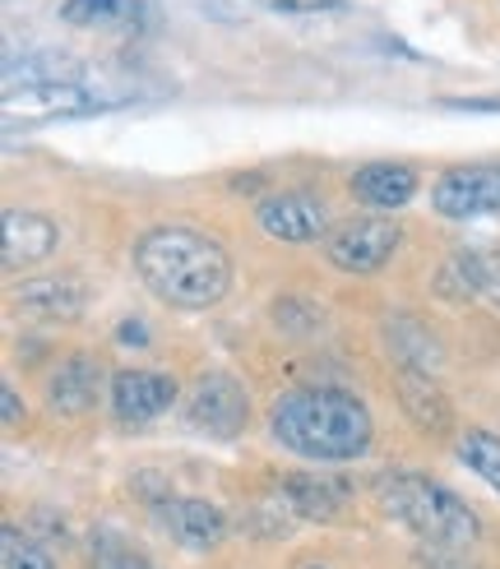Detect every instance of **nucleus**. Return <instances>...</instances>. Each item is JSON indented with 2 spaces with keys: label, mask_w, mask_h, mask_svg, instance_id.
Wrapping results in <instances>:
<instances>
[{
  "label": "nucleus",
  "mask_w": 500,
  "mask_h": 569,
  "mask_svg": "<svg viewBox=\"0 0 500 569\" xmlns=\"http://www.w3.org/2000/svg\"><path fill=\"white\" fill-rule=\"evenodd\" d=\"M139 282L167 306L209 310L232 288V260L200 227H153L134 241Z\"/></svg>",
  "instance_id": "1"
},
{
  "label": "nucleus",
  "mask_w": 500,
  "mask_h": 569,
  "mask_svg": "<svg viewBox=\"0 0 500 569\" xmlns=\"http://www.w3.org/2000/svg\"><path fill=\"white\" fill-rule=\"evenodd\" d=\"M273 436L301 459L348 463L371 445V412L348 389H288L269 412Z\"/></svg>",
  "instance_id": "2"
},
{
  "label": "nucleus",
  "mask_w": 500,
  "mask_h": 569,
  "mask_svg": "<svg viewBox=\"0 0 500 569\" xmlns=\"http://www.w3.org/2000/svg\"><path fill=\"white\" fill-rule=\"evenodd\" d=\"M380 505L389 519H399L408 532L440 551H463L478 537V515L440 481L427 477H384L380 481Z\"/></svg>",
  "instance_id": "3"
},
{
  "label": "nucleus",
  "mask_w": 500,
  "mask_h": 569,
  "mask_svg": "<svg viewBox=\"0 0 500 569\" xmlns=\"http://www.w3.org/2000/svg\"><path fill=\"white\" fill-rule=\"evenodd\" d=\"M111 98H102L98 89H89L83 79L70 83H38V89H19L6 93V121L10 126H38V121H66V117H93L107 111Z\"/></svg>",
  "instance_id": "4"
},
{
  "label": "nucleus",
  "mask_w": 500,
  "mask_h": 569,
  "mask_svg": "<svg viewBox=\"0 0 500 569\" xmlns=\"http://www.w3.org/2000/svg\"><path fill=\"white\" fill-rule=\"evenodd\" d=\"M246 417H250V398H246V389H241L237 376H228V371H209L200 385L190 389L186 421H190L200 436L232 440V436H241Z\"/></svg>",
  "instance_id": "5"
},
{
  "label": "nucleus",
  "mask_w": 500,
  "mask_h": 569,
  "mask_svg": "<svg viewBox=\"0 0 500 569\" xmlns=\"http://www.w3.org/2000/svg\"><path fill=\"white\" fill-rule=\"evenodd\" d=\"M399 250V227L384 218H348L324 237V254L348 273H376Z\"/></svg>",
  "instance_id": "6"
},
{
  "label": "nucleus",
  "mask_w": 500,
  "mask_h": 569,
  "mask_svg": "<svg viewBox=\"0 0 500 569\" xmlns=\"http://www.w3.org/2000/svg\"><path fill=\"white\" fill-rule=\"evenodd\" d=\"M431 204L459 222L500 213V167H450L431 186Z\"/></svg>",
  "instance_id": "7"
},
{
  "label": "nucleus",
  "mask_w": 500,
  "mask_h": 569,
  "mask_svg": "<svg viewBox=\"0 0 500 569\" xmlns=\"http://www.w3.org/2000/svg\"><path fill=\"white\" fill-rule=\"evenodd\" d=\"M260 227L273 237V241H288V246H306V241H320L324 227H329V213L316 194L306 190H283V194H264L260 209H256Z\"/></svg>",
  "instance_id": "8"
},
{
  "label": "nucleus",
  "mask_w": 500,
  "mask_h": 569,
  "mask_svg": "<svg viewBox=\"0 0 500 569\" xmlns=\"http://www.w3.org/2000/svg\"><path fill=\"white\" fill-rule=\"evenodd\" d=\"M153 523H158V532L172 537L177 547H190V551H209L222 542V532H228V519H222L209 500H190V496L153 505Z\"/></svg>",
  "instance_id": "9"
},
{
  "label": "nucleus",
  "mask_w": 500,
  "mask_h": 569,
  "mask_svg": "<svg viewBox=\"0 0 500 569\" xmlns=\"http://www.w3.org/2000/svg\"><path fill=\"white\" fill-rule=\"evenodd\" d=\"M177 403V380L158 371H121L111 380V408L121 421H153Z\"/></svg>",
  "instance_id": "10"
},
{
  "label": "nucleus",
  "mask_w": 500,
  "mask_h": 569,
  "mask_svg": "<svg viewBox=\"0 0 500 569\" xmlns=\"http://www.w3.org/2000/svg\"><path fill=\"white\" fill-rule=\"evenodd\" d=\"M283 496H288V505L297 509L301 519L324 523L348 505V481L329 477V472H288L283 477Z\"/></svg>",
  "instance_id": "11"
},
{
  "label": "nucleus",
  "mask_w": 500,
  "mask_h": 569,
  "mask_svg": "<svg viewBox=\"0 0 500 569\" xmlns=\"http://www.w3.org/2000/svg\"><path fill=\"white\" fill-rule=\"evenodd\" d=\"M56 222L33 209H6V269L38 264L56 250Z\"/></svg>",
  "instance_id": "12"
},
{
  "label": "nucleus",
  "mask_w": 500,
  "mask_h": 569,
  "mask_svg": "<svg viewBox=\"0 0 500 569\" xmlns=\"http://www.w3.org/2000/svg\"><path fill=\"white\" fill-rule=\"evenodd\" d=\"M352 190L361 204H371V209H403L417 194V172L408 162H367L352 177Z\"/></svg>",
  "instance_id": "13"
},
{
  "label": "nucleus",
  "mask_w": 500,
  "mask_h": 569,
  "mask_svg": "<svg viewBox=\"0 0 500 569\" xmlns=\"http://www.w3.org/2000/svg\"><path fill=\"white\" fill-rule=\"evenodd\" d=\"M98 385H102L98 361L93 357H70V361H61V371L51 376L47 398H51L56 412L79 417V412H89L98 403Z\"/></svg>",
  "instance_id": "14"
},
{
  "label": "nucleus",
  "mask_w": 500,
  "mask_h": 569,
  "mask_svg": "<svg viewBox=\"0 0 500 569\" xmlns=\"http://www.w3.org/2000/svg\"><path fill=\"white\" fill-rule=\"evenodd\" d=\"M454 282L459 297H487L500 310V250H463L444 264V288Z\"/></svg>",
  "instance_id": "15"
},
{
  "label": "nucleus",
  "mask_w": 500,
  "mask_h": 569,
  "mask_svg": "<svg viewBox=\"0 0 500 569\" xmlns=\"http://www.w3.org/2000/svg\"><path fill=\"white\" fill-rule=\"evenodd\" d=\"M28 316H42V320H74L83 310V288L74 278H28L19 297H14Z\"/></svg>",
  "instance_id": "16"
},
{
  "label": "nucleus",
  "mask_w": 500,
  "mask_h": 569,
  "mask_svg": "<svg viewBox=\"0 0 500 569\" xmlns=\"http://www.w3.org/2000/svg\"><path fill=\"white\" fill-rule=\"evenodd\" d=\"M399 398H403V412L422 426V431H450V421H454V412H450V403H444V393L436 389V380L427 376V371H403L399 376Z\"/></svg>",
  "instance_id": "17"
},
{
  "label": "nucleus",
  "mask_w": 500,
  "mask_h": 569,
  "mask_svg": "<svg viewBox=\"0 0 500 569\" xmlns=\"http://www.w3.org/2000/svg\"><path fill=\"white\" fill-rule=\"evenodd\" d=\"M79 74H83L79 61H70V56H61V51H28L23 61L10 56L6 61V93L38 89V83H70Z\"/></svg>",
  "instance_id": "18"
},
{
  "label": "nucleus",
  "mask_w": 500,
  "mask_h": 569,
  "mask_svg": "<svg viewBox=\"0 0 500 569\" xmlns=\"http://www.w3.org/2000/svg\"><path fill=\"white\" fill-rule=\"evenodd\" d=\"M89 556H93V569H153L149 556L139 551L126 532H117V528H98Z\"/></svg>",
  "instance_id": "19"
},
{
  "label": "nucleus",
  "mask_w": 500,
  "mask_h": 569,
  "mask_svg": "<svg viewBox=\"0 0 500 569\" xmlns=\"http://www.w3.org/2000/svg\"><path fill=\"white\" fill-rule=\"evenodd\" d=\"M459 453H463V463L500 496V440H496L491 431H468V436L459 440Z\"/></svg>",
  "instance_id": "20"
},
{
  "label": "nucleus",
  "mask_w": 500,
  "mask_h": 569,
  "mask_svg": "<svg viewBox=\"0 0 500 569\" xmlns=\"http://www.w3.org/2000/svg\"><path fill=\"white\" fill-rule=\"evenodd\" d=\"M0 542H6V569H56L51 556L33 542V537H23L14 523L6 528V537H0Z\"/></svg>",
  "instance_id": "21"
},
{
  "label": "nucleus",
  "mask_w": 500,
  "mask_h": 569,
  "mask_svg": "<svg viewBox=\"0 0 500 569\" xmlns=\"http://www.w3.org/2000/svg\"><path fill=\"white\" fill-rule=\"evenodd\" d=\"M121 10V0H66V23H102V19H111Z\"/></svg>",
  "instance_id": "22"
},
{
  "label": "nucleus",
  "mask_w": 500,
  "mask_h": 569,
  "mask_svg": "<svg viewBox=\"0 0 500 569\" xmlns=\"http://www.w3.org/2000/svg\"><path fill=\"white\" fill-rule=\"evenodd\" d=\"M269 10H283V14H311V10H324L333 0H260Z\"/></svg>",
  "instance_id": "23"
},
{
  "label": "nucleus",
  "mask_w": 500,
  "mask_h": 569,
  "mask_svg": "<svg viewBox=\"0 0 500 569\" xmlns=\"http://www.w3.org/2000/svg\"><path fill=\"white\" fill-rule=\"evenodd\" d=\"M0 412H6V426H19V421H23V403H19L14 385H6V389H0Z\"/></svg>",
  "instance_id": "24"
},
{
  "label": "nucleus",
  "mask_w": 500,
  "mask_h": 569,
  "mask_svg": "<svg viewBox=\"0 0 500 569\" xmlns=\"http://www.w3.org/2000/svg\"><path fill=\"white\" fill-rule=\"evenodd\" d=\"M121 343H149V329H144V325H130V320H126V325H121Z\"/></svg>",
  "instance_id": "25"
},
{
  "label": "nucleus",
  "mask_w": 500,
  "mask_h": 569,
  "mask_svg": "<svg viewBox=\"0 0 500 569\" xmlns=\"http://www.w3.org/2000/svg\"><path fill=\"white\" fill-rule=\"evenodd\" d=\"M459 111H500V102H450Z\"/></svg>",
  "instance_id": "26"
},
{
  "label": "nucleus",
  "mask_w": 500,
  "mask_h": 569,
  "mask_svg": "<svg viewBox=\"0 0 500 569\" xmlns=\"http://www.w3.org/2000/svg\"><path fill=\"white\" fill-rule=\"evenodd\" d=\"M301 569H324V565H301Z\"/></svg>",
  "instance_id": "27"
}]
</instances>
